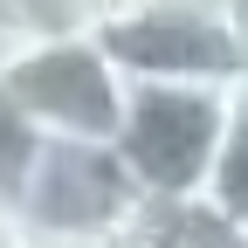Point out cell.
Segmentation results:
<instances>
[{"instance_id": "10", "label": "cell", "mask_w": 248, "mask_h": 248, "mask_svg": "<svg viewBox=\"0 0 248 248\" xmlns=\"http://www.w3.org/2000/svg\"><path fill=\"white\" fill-rule=\"evenodd\" d=\"M0 248H35L28 228H21V214H14V200H0Z\"/></svg>"}, {"instance_id": "7", "label": "cell", "mask_w": 248, "mask_h": 248, "mask_svg": "<svg viewBox=\"0 0 248 248\" xmlns=\"http://www.w3.org/2000/svg\"><path fill=\"white\" fill-rule=\"evenodd\" d=\"M117 0H14L28 42H69V35H104Z\"/></svg>"}, {"instance_id": "2", "label": "cell", "mask_w": 248, "mask_h": 248, "mask_svg": "<svg viewBox=\"0 0 248 248\" xmlns=\"http://www.w3.org/2000/svg\"><path fill=\"white\" fill-rule=\"evenodd\" d=\"M14 214L28 241H124L131 248L152 200L131 186V172L117 166L110 145H62L42 138L35 166H28Z\"/></svg>"}, {"instance_id": "6", "label": "cell", "mask_w": 248, "mask_h": 248, "mask_svg": "<svg viewBox=\"0 0 248 248\" xmlns=\"http://www.w3.org/2000/svg\"><path fill=\"white\" fill-rule=\"evenodd\" d=\"M131 248H248V234L207 207H152Z\"/></svg>"}, {"instance_id": "1", "label": "cell", "mask_w": 248, "mask_h": 248, "mask_svg": "<svg viewBox=\"0 0 248 248\" xmlns=\"http://www.w3.org/2000/svg\"><path fill=\"white\" fill-rule=\"evenodd\" d=\"M228 110H234V90H214V83H131L110 152L152 207H200Z\"/></svg>"}, {"instance_id": "4", "label": "cell", "mask_w": 248, "mask_h": 248, "mask_svg": "<svg viewBox=\"0 0 248 248\" xmlns=\"http://www.w3.org/2000/svg\"><path fill=\"white\" fill-rule=\"evenodd\" d=\"M97 42L110 48L124 83H214V90L248 83V48L228 14L172 7V0H117Z\"/></svg>"}, {"instance_id": "9", "label": "cell", "mask_w": 248, "mask_h": 248, "mask_svg": "<svg viewBox=\"0 0 248 248\" xmlns=\"http://www.w3.org/2000/svg\"><path fill=\"white\" fill-rule=\"evenodd\" d=\"M21 48H28V28H21V14H14V0H0V76L21 62Z\"/></svg>"}, {"instance_id": "8", "label": "cell", "mask_w": 248, "mask_h": 248, "mask_svg": "<svg viewBox=\"0 0 248 248\" xmlns=\"http://www.w3.org/2000/svg\"><path fill=\"white\" fill-rule=\"evenodd\" d=\"M35 152H42V131L7 104V90H0V200L21 193V179H28V166H35Z\"/></svg>"}, {"instance_id": "5", "label": "cell", "mask_w": 248, "mask_h": 248, "mask_svg": "<svg viewBox=\"0 0 248 248\" xmlns=\"http://www.w3.org/2000/svg\"><path fill=\"white\" fill-rule=\"evenodd\" d=\"M200 207L248 234V83L234 90V110H228V131H221V152H214V172H207Z\"/></svg>"}, {"instance_id": "3", "label": "cell", "mask_w": 248, "mask_h": 248, "mask_svg": "<svg viewBox=\"0 0 248 248\" xmlns=\"http://www.w3.org/2000/svg\"><path fill=\"white\" fill-rule=\"evenodd\" d=\"M0 90L42 138H62V145H110L124 124V97H131L124 69L97 35L28 42L21 62L0 76Z\"/></svg>"}]
</instances>
